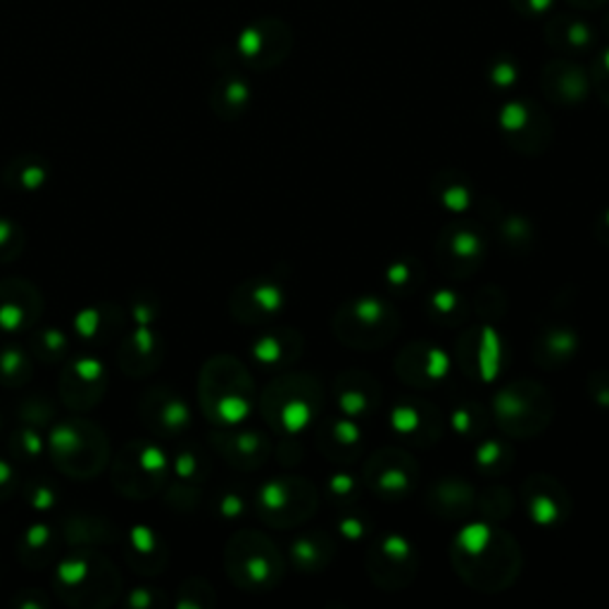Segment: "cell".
<instances>
[{"instance_id": "cell-1", "label": "cell", "mask_w": 609, "mask_h": 609, "mask_svg": "<svg viewBox=\"0 0 609 609\" xmlns=\"http://www.w3.org/2000/svg\"><path fill=\"white\" fill-rule=\"evenodd\" d=\"M452 564L466 584L493 593L512 584L519 574L521 555L507 533L488 523H472L452 545Z\"/></svg>"}, {"instance_id": "cell-2", "label": "cell", "mask_w": 609, "mask_h": 609, "mask_svg": "<svg viewBox=\"0 0 609 609\" xmlns=\"http://www.w3.org/2000/svg\"><path fill=\"white\" fill-rule=\"evenodd\" d=\"M334 331L346 346L360 350L381 348L398 334V315L376 297H360L338 309Z\"/></svg>"}, {"instance_id": "cell-3", "label": "cell", "mask_w": 609, "mask_h": 609, "mask_svg": "<svg viewBox=\"0 0 609 609\" xmlns=\"http://www.w3.org/2000/svg\"><path fill=\"white\" fill-rule=\"evenodd\" d=\"M495 419L509 436L541 433L552 417V398L533 381H515L495 398Z\"/></svg>"}, {"instance_id": "cell-4", "label": "cell", "mask_w": 609, "mask_h": 609, "mask_svg": "<svg viewBox=\"0 0 609 609\" xmlns=\"http://www.w3.org/2000/svg\"><path fill=\"white\" fill-rule=\"evenodd\" d=\"M322 403V391L309 376L281 379L262 398L264 415L283 431H301L313 421Z\"/></svg>"}, {"instance_id": "cell-5", "label": "cell", "mask_w": 609, "mask_h": 609, "mask_svg": "<svg viewBox=\"0 0 609 609\" xmlns=\"http://www.w3.org/2000/svg\"><path fill=\"white\" fill-rule=\"evenodd\" d=\"M260 503L264 519L279 523V527H289V523L305 521L313 515V509L317 507V493L301 478L272 481L262 488Z\"/></svg>"}, {"instance_id": "cell-6", "label": "cell", "mask_w": 609, "mask_h": 609, "mask_svg": "<svg viewBox=\"0 0 609 609\" xmlns=\"http://www.w3.org/2000/svg\"><path fill=\"white\" fill-rule=\"evenodd\" d=\"M417 572V555L403 535L381 538L370 555V574L379 586L388 590H398Z\"/></svg>"}, {"instance_id": "cell-7", "label": "cell", "mask_w": 609, "mask_h": 609, "mask_svg": "<svg viewBox=\"0 0 609 609\" xmlns=\"http://www.w3.org/2000/svg\"><path fill=\"white\" fill-rule=\"evenodd\" d=\"M417 466L401 450H381L366 464V481L381 498H403L413 490Z\"/></svg>"}, {"instance_id": "cell-8", "label": "cell", "mask_w": 609, "mask_h": 609, "mask_svg": "<svg viewBox=\"0 0 609 609\" xmlns=\"http://www.w3.org/2000/svg\"><path fill=\"white\" fill-rule=\"evenodd\" d=\"M484 236L470 226H450L438 240V262L446 272L464 277L476 269L484 255Z\"/></svg>"}, {"instance_id": "cell-9", "label": "cell", "mask_w": 609, "mask_h": 609, "mask_svg": "<svg viewBox=\"0 0 609 609\" xmlns=\"http://www.w3.org/2000/svg\"><path fill=\"white\" fill-rule=\"evenodd\" d=\"M398 374L407 384L427 388L433 384H441L450 370L448 352L438 346L429 343H415L405 348L398 356Z\"/></svg>"}, {"instance_id": "cell-10", "label": "cell", "mask_w": 609, "mask_h": 609, "mask_svg": "<svg viewBox=\"0 0 609 609\" xmlns=\"http://www.w3.org/2000/svg\"><path fill=\"white\" fill-rule=\"evenodd\" d=\"M289 34L279 22H260L244 32L238 41V50L250 65L269 67L281 60V55L289 50L291 38L279 41V36Z\"/></svg>"}, {"instance_id": "cell-11", "label": "cell", "mask_w": 609, "mask_h": 609, "mask_svg": "<svg viewBox=\"0 0 609 609\" xmlns=\"http://www.w3.org/2000/svg\"><path fill=\"white\" fill-rule=\"evenodd\" d=\"M523 500L538 523H555L566 515V495L550 476H533L523 486Z\"/></svg>"}, {"instance_id": "cell-12", "label": "cell", "mask_w": 609, "mask_h": 609, "mask_svg": "<svg viewBox=\"0 0 609 609\" xmlns=\"http://www.w3.org/2000/svg\"><path fill=\"white\" fill-rule=\"evenodd\" d=\"M336 403L341 407L343 417L350 419H360L366 413H372L374 405L379 403L376 379L360 372L343 374L336 384Z\"/></svg>"}, {"instance_id": "cell-13", "label": "cell", "mask_w": 609, "mask_h": 609, "mask_svg": "<svg viewBox=\"0 0 609 609\" xmlns=\"http://www.w3.org/2000/svg\"><path fill=\"white\" fill-rule=\"evenodd\" d=\"M246 543L250 555H246L238 566L240 584L246 588H262L267 584H272V580L279 578L281 574V560L277 555V550L260 535L258 538L248 535Z\"/></svg>"}, {"instance_id": "cell-14", "label": "cell", "mask_w": 609, "mask_h": 609, "mask_svg": "<svg viewBox=\"0 0 609 609\" xmlns=\"http://www.w3.org/2000/svg\"><path fill=\"white\" fill-rule=\"evenodd\" d=\"M500 122L503 132L512 140V146L517 138H523L519 150H535L543 146V134H548L545 120L541 117V112H535L529 103H509L503 110Z\"/></svg>"}, {"instance_id": "cell-15", "label": "cell", "mask_w": 609, "mask_h": 609, "mask_svg": "<svg viewBox=\"0 0 609 609\" xmlns=\"http://www.w3.org/2000/svg\"><path fill=\"white\" fill-rule=\"evenodd\" d=\"M557 69H548L545 75V83H548V93L555 98V101L562 103H576L580 98L586 95L588 91V81L584 77V72H578L574 65H555Z\"/></svg>"}, {"instance_id": "cell-16", "label": "cell", "mask_w": 609, "mask_h": 609, "mask_svg": "<svg viewBox=\"0 0 609 609\" xmlns=\"http://www.w3.org/2000/svg\"><path fill=\"white\" fill-rule=\"evenodd\" d=\"M334 555V543L324 533L297 538L293 543V560L301 564L305 572H319Z\"/></svg>"}, {"instance_id": "cell-17", "label": "cell", "mask_w": 609, "mask_h": 609, "mask_svg": "<svg viewBox=\"0 0 609 609\" xmlns=\"http://www.w3.org/2000/svg\"><path fill=\"white\" fill-rule=\"evenodd\" d=\"M246 303L240 307H250V315H246L248 322L255 319H264L277 315L279 309L283 307V291L279 283H252V286L246 289Z\"/></svg>"}, {"instance_id": "cell-18", "label": "cell", "mask_w": 609, "mask_h": 609, "mask_svg": "<svg viewBox=\"0 0 609 609\" xmlns=\"http://www.w3.org/2000/svg\"><path fill=\"white\" fill-rule=\"evenodd\" d=\"M431 503L446 517H462L472 507V488L464 486L462 481H443L436 486Z\"/></svg>"}, {"instance_id": "cell-19", "label": "cell", "mask_w": 609, "mask_h": 609, "mask_svg": "<svg viewBox=\"0 0 609 609\" xmlns=\"http://www.w3.org/2000/svg\"><path fill=\"white\" fill-rule=\"evenodd\" d=\"M301 350V338L293 331H274L264 338H260L255 346V358H260L264 364H283L289 358L297 356Z\"/></svg>"}, {"instance_id": "cell-20", "label": "cell", "mask_w": 609, "mask_h": 609, "mask_svg": "<svg viewBox=\"0 0 609 609\" xmlns=\"http://www.w3.org/2000/svg\"><path fill=\"white\" fill-rule=\"evenodd\" d=\"M438 413L431 407H421L417 403H403L393 409V427L403 436H413L417 438L419 429H429L431 424H438Z\"/></svg>"}, {"instance_id": "cell-21", "label": "cell", "mask_w": 609, "mask_h": 609, "mask_svg": "<svg viewBox=\"0 0 609 609\" xmlns=\"http://www.w3.org/2000/svg\"><path fill=\"white\" fill-rule=\"evenodd\" d=\"M578 341L569 329H552L548 331L538 348L543 352L538 356V360H545V364H564V360H569L574 356Z\"/></svg>"}, {"instance_id": "cell-22", "label": "cell", "mask_w": 609, "mask_h": 609, "mask_svg": "<svg viewBox=\"0 0 609 609\" xmlns=\"http://www.w3.org/2000/svg\"><path fill=\"white\" fill-rule=\"evenodd\" d=\"M478 358L476 362H472L470 366H476V372L481 379H486L490 381L495 376V372H498V366H500V341H498V336H495V331L490 327H484L478 331Z\"/></svg>"}, {"instance_id": "cell-23", "label": "cell", "mask_w": 609, "mask_h": 609, "mask_svg": "<svg viewBox=\"0 0 609 609\" xmlns=\"http://www.w3.org/2000/svg\"><path fill=\"white\" fill-rule=\"evenodd\" d=\"M248 98H250V91L246 81H240L236 77L224 79L215 91V108L222 112V115H238V112L246 108Z\"/></svg>"}, {"instance_id": "cell-24", "label": "cell", "mask_w": 609, "mask_h": 609, "mask_svg": "<svg viewBox=\"0 0 609 609\" xmlns=\"http://www.w3.org/2000/svg\"><path fill=\"white\" fill-rule=\"evenodd\" d=\"M429 309L438 322H448L450 327H452V324H460L466 317V303L455 291H448V289L436 291L431 295Z\"/></svg>"}, {"instance_id": "cell-25", "label": "cell", "mask_w": 609, "mask_h": 609, "mask_svg": "<svg viewBox=\"0 0 609 609\" xmlns=\"http://www.w3.org/2000/svg\"><path fill=\"white\" fill-rule=\"evenodd\" d=\"M443 179H446L443 187H438L436 183L433 193L441 198V203L452 212H462L466 205H470V195H472L470 187H466L464 181H455V174L452 172H446Z\"/></svg>"}, {"instance_id": "cell-26", "label": "cell", "mask_w": 609, "mask_h": 609, "mask_svg": "<svg viewBox=\"0 0 609 609\" xmlns=\"http://www.w3.org/2000/svg\"><path fill=\"white\" fill-rule=\"evenodd\" d=\"M552 32H560L562 34V44L564 46H569L572 50H578V48H586L590 44V30H588V24L584 22H555L550 26Z\"/></svg>"}, {"instance_id": "cell-27", "label": "cell", "mask_w": 609, "mask_h": 609, "mask_svg": "<svg viewBox=\"0 0 609 609\" xmlns=\"http://www.w3.org/2000/svg\"><path fill=\"white\" fill-rule=\"evenodd\" d=\"M417 272L415 262H398L388 269V283L393 291H413L415 289V279L413 274Z\"/></svg>"}, {"instance_id": "cell-28", "label": "cell", "mask_w": 609, "mask_h": 609, "mask_svg": "<svg viewBox=\"0 0 609 609\" xmlns=\"http://www.w3.org/2000/svg\"><path fill=\"white\" fill-rule=\"evenodd\" d=\"M503 455H507V450H503V443L498 441H488L478 448V455H476V462L481 470H486V472H493V464H505V460H500Z\"/></svg>"}, {"instance_id": "cell-29", "label": "cell", "mask_w": 609, "mask_h": 609, "mask_svg": "<svg viewBox=\"0 0 609 609\" xmlns=\"http://www.w3.org/2000/svg\"><path fill=\"white\" fill-rule=\"evenodd\" d=\"M590 395L598 405L609 407V376L607 374H595L590 379Z\"/></svg>"}, {"instance_id": "cell-30", "label": "cell", "mask_w": 609, "mask_h": 609, "mask_svg": "<svg viewBox=\"0 0 609 609\" xmlns=\"http://www.w3.org/2000/svg\"><path fill=\"white\" fill-rule=\"evenodd\" d=\"M595 79H598V89L605 101L609 103V50L598 60V69H595Z\"/></svg>"}, {"instance_id": "cell-31", "label": "cell", "mask_w": 609, "mask_h": 609, "mask_svg": "<svg viewBox=\"0 0 609 609\" xmlns=\"http://www.w3.org/2000/svg\"><path fill=\"white\" fill-rule=\"evenodd\" d=\"M552 0H515V5L523 12H545Z\"/></svg>"}, {"instance_id": "cell-32", "label": "cell", "mask_w": 609, "mask_h": 609, "mask_svg": "<svg viewBox=\"0 0 609 609\" xmlns=\"http://www.w3.org/2000/svg\"><path fill=\"white\" fill-rule=\"evenodd\" d=\"M343 533L352 535V538H360L364 533V527L358 521V517H350L343 521Z\"/></svg>"}, {"instance_id": "cell-33", "label": "cell", "mask_w": 609, "mask_h": 609, "mask_svg": "<svg viewBox=\"0 0 609 609\" xmlns=\"http://www.w3.org/2000/svg\"><path fill=\"white\" fill-rule=\"evenodd\" d=\"M602 236H605V238L609 236V212L602 217Z\"/></svg>"}]
</instances>
